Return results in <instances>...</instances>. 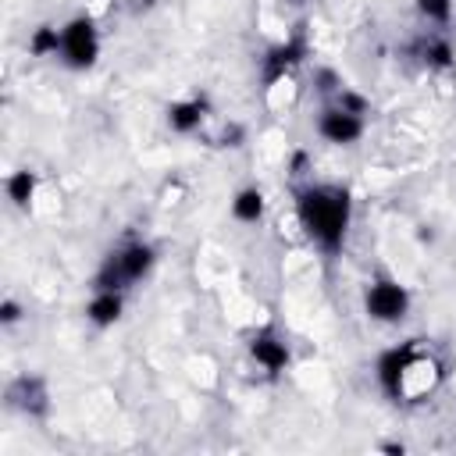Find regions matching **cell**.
<instances>
[{
	"mask_svg": "<svg viewBox=\"0 0 456 456\" xmlns=\"http://www.w3.org/2000/svg\"><path fill=\"white\" fill-rule=\"evenodd\" d=\"M374 378L392 403L417 406L438 392L445 367H442V356L424 338H406V342H395L392 349H385L378 356Z\"/></svg>",
	"mask_w": 456,
	"mask_h": 456,
	"instance_id": "cell-1",
	"label": "cell"
},
{
	"mask_svg": "<svg viewBox=\"0 0 456 456\" xmlns=\"http://www.w3.org/2000/svg\"><path fill=\"white\" fill-rule=\"evenodd\" d=\"M292 207L303 235L328 256L342 253L353 228V192L338 182H303L292 189Z\"/></svg>",
	"mask_w": 456,
	"mask_h": 456,
	"instance_id": "cell-2",
	"label": "cell"
},
{
	"mask_svg": "<svg viewBox=\"0 0 456 456\" xmlns=\"http://www.w3.org/2000/svg\"><path fill=\"white\" fill-rule=\"evenodd\" d=\"M157 267V249L153 242L146 239H125L118 242L96 267L93 274V289H118V292H128L132 285L146 281Z\"/></svg>",
	"mask_w": 456,
	"mask_h": 456,
	"instance_id": "cell-3",
	"label": "cell"
},
{
	"mask_svg": "<svg viewBox=\"0 0 456 456\" xmlns=\"http://www.w3.org/2000/svg\"><path fill=\"white\" fill-rule=\"evenodd\" d=\"M314 132L331 146H356L367 132V100L346 86L335 89L331 103H324L314 118Z\"/></svg>",
	"mask_w": 456,
	"mask_h": 456,
	"instance_id": "cell-4",
	"label": "cell"
},
{
	"mask_svg": "<svg viewBox=\"0 0 456 456\" xmlns=\"http://www.w3.org/2000/svg\"><path fill=\"white\" fill-rule=\"evenodd\" d=\"M57 61L71 71H89L100 61V28L89 14H75L61 25Z\"/></svg>",
	"mask_w": 456,
	"mask_h": 456,
	"instance_id": "cell-5",
	"label": "cell"
},
{
	"mask_svg": "<svg viewBox=\"0 0 456 456\" xmlns=\"http://www.w3.org/2000/svg\"><path fill=\"white\" fill-rule=\"evenodd\" d=\"M410 306H413V296L399 278L378 274L363 289V314L374 324H399V321H406Z\"/></svg>",
	"mask_w": 456,
	"mask_h": 456,
	"instance_id": "cell-6",
	"label": "cell"
},
{
	"mask_svg": "<svg viewBox=\"0 0 456 456\" xmlns=\"http://www.w3.org/2000/svg\"><path fill=\"white\" fill-rule=\"evenodd\" d=\"M303 57H306V36H303V32H292V36H285L281 43H274V46L264 53V61H260L264 89L281 86V82L303 64Z\"/></svg>",
	"mask_w": 456,
	"mask_h": 456,
	"instance_id": "cell-7",
	"label": "cell"
},
{
	"mask_svg": "<svg viewBox=\"0 0 456 456\" xmlns=\"http://www.w3.org/2000/svg\"><path fill=\"white\" fill-rule=\"evenodd\" d=\"M4 399H7V406H11L14 413L32 417V420H39V417L50 413V385H46V378H39V374H18V378L7 385Z\"/></svg>",
	"mask_w": 456,
	"mask_h": 456,
	"instance_id": "cell-8",
	"label": "cell"
},
{
	"mask_svg": "<svg viewBox=\"0 0 456 456\" xmlns=\"http://www.w3.org/2000/svg\"><path fill=\"white\" fill-rule=\"evenodd\" d=\"M249 356H253V363L260 367V370H267V374H281V370H289V363H292V349H289V342H285V335L278 331V328H256L253 335H249Z\"/></svg>",
	"mask_w": 456,
	"mask_h": 456,
	"instance_id": "cell-9",
	"label": "cell"
},
{
	"mask_svg": "<svg viewBox=\"0 0 456 456\" xmlns=\"http://www.w3.org/2000/svg\"><path fill=\"white\" fill-rule=\"evenodd\" d=\"M413 53H417L420 64L431 68V71H445V68H452V57H456V53H452V39H449L445 28H428V32L417 39Z\"/></svg>",
	"mask_w": 456,
	"mask_h": 456,
	"instance_id": "cell-10",
	"label": "cell"
},
{
	"mask_svg": "<svg viewBox=\"0 0 456 456\" xmlns=\"http://www.w3.org/2000/svg\"><path fill=\"white\" fill-rule=\"evenodd\" d=\"M125 314V292L118 289H93L89 303H86V321L93 328H114Z\"/></svg>",
	"mask_w": 456,
	"mask_h": 456,
	"instance_id": "cell-11",
	"label": "cell"
},
{
	"mask_svg": "<svg viewBox=\"0 0 456 456\" xmlns=\"http://www.w3.org/2000/svg\"><path fill=\"white\" fill-rule=\"evenodd\" d=\"M207 114H210V107H207V100H203V96L175 100V103L167 107V125H171V132H178V135H192V132H200V128H203Z\"/></svg>",
	"mask_w": 456,
	"mask_h": 456,
	"instance_id": "cell-12",
	"label": "cell"
},
{
	"mask_svg": "<svg viewBox=\"0 0 456 456\" xmlns=\"http://www.w3.org/2000/svg\"><path fill=\"white\" fill-rule=\"evenodd\" d=\"M267 214V196L260 185H242L235 196H232V217L239 224H260Z\"/></svg>",
	"mask_w": 456,
	"mask_h": 456,
	"instance_id": "cell-13",
	"label": "cell"
},
{
	"mask_svg": "<svg viewBox=\"0 0 456 456\" xmlns=\"http://www.w3.org/2000/svg\"><path fill=\"white\" fill-rule=\"evenodd\" d=\"M4 192H7V200H11L18 210H28V207L36 203V192H39V178H36V171H28V167L11 171V175L4 178Z\"/></svg>",
	"mask_w": 456,
	"mask_h": 456,
	"instance_id": "cell-14",
	"label": "cell"
},
{
	"mask_svg": "<svg viewBox=\"0 0 456 456\" xmlns=\"http://www.w3.org/2000/svg\"><path fill=\"white\" fill-rule=\"evenodd\" d=\"M417 14L428 28H449L456 21V0H417Z\"/></svg>",
	"mask_w": 456,
	"mask_h": 456,
	"instance_id": "cell-15",
	"label": "cell"
},
{
	"mask_svg": "<svg viewBox=\"0 0 456 456\" xmlns=\"http://www.w3.org/2000/svg\"><path fill=\"white\" fill-rule=\"evenodd\" d=\"M57 46H61V25H39L28 36V50L36 57H57Z\"/></svg>",
	"mask_w": 456,
	"mask_h": 456,
	"instance_id": "cell-16",
	"label": "cell"
},
{
	"mask_svg": "<svg viewBox=\"0 0 456 456\" xmlns=\"http://www.w3.org/2000/svg\"><path fill=\"white\" fill-rule=\"evenodd\" d=\"M0 321H4V324H18V321H21V306H18L14 299H4V303H0Z\"/></svg>",
	"mask_w": 456,
	"mask_h": 456,
	"instance_id": "cell-17",
	"label": "cell"
},
{
	"mask_svg": "<svg viewBox=\"0 0 456 456\" xmlns=\"http://www.w3.org/2000/svg\"><path fill=\"white\" fill-rule=\"evenodd\" d=\"M292 4H303V0H292Z\"/></svg>",
	"mask_w": 456,
	"mask_h": 456,
	"instance_id": "cell-18",
	"label": "cell"
}]
</instances>
